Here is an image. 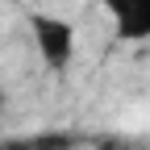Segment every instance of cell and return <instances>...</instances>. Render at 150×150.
Instances as JSON below:
<instances>
[{
    "label": "cell",
    "instance_id": "cell-1",
    "mask_svg": "<svg viewBox=\"0 0 150 150\" xmlns=\"http://www.w3.org/2000/svg\"><path fill=\"white\" fill-rule=\"evenodd\" d=\"M29 33L50 71H67L75 59V25L54 13H29Z\"/></svg>",
    "mask_w": 150,
    "mask_h": 150
},
{
    "label": "cell",
    "instance_id": "cell-3",
    "mask_svg": "<svg viewBox=\"0 0 150 150\" xmlns=\"http://www.w3.org/2000/svg\"><path fill=\"white\" fill-rule=\"evenodd\" d=\"M100 150H121V146H100Z\"/></svg>",
    "mask_w": 150,
    "mask_h": 150
},
{
    "label": "cell",
    "instance_id": "cell-2",
    "mask_svg": "<svg viewBox=\"0 0 150 150\" xmlns=\"http://www.w3.org/2000/svg\"><path fill=\"white\" fill-rule=\"evenodd\" d=\"M121 42H150V0H100Z\"/></svg>",
    "mask_w": 150,
    "mask_h": 150
}]
</instances>
